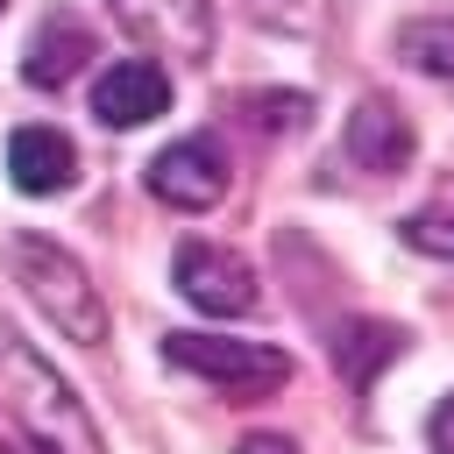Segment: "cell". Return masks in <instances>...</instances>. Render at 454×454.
Wrapping results in <instances>:
<instances>
[{"instance_id": "1", "label": "cell", "mask_w": 454, "mask_h": 454, "mask_svg": "<svg viewBox=\"0 0 454 454\" xmlns=\"http://www.w3.org/2000/svg\"><path fill=\"white\" fill-rule=\"evenodd\" d=\"M7 262H14V284L28 291V305L57 326V340H78V348L106 340V298L71 248H57L50 234H14Z\"/></svg>"}, {"instance_id": "2", "label": "cell", "mask_w": 454, "mask_h": 454, "mask_svg": "<svg viewBox=\"0 0 454 454\" xmlns=\"http://www.w3.org/2000/svg\"><path fill=\"white\" fill-rule=\"evenodd\" d=\"M163 362L227 390L234 404H255L291 383V355L270 340H227V333H163Z\"/></svg>"}, {"instance_id": "3", "label": "cell", "mask_w": 454, "mask_h": 454, "mask_svg": "<svg viewBox=\"0 0 454 454\" xmlns=\"http://www.w3.org/2000/svg\"><path fill=\"white\" fill-rule=\"evenodd\" d=\"M170 284H177L184 305L206 312V319H241V312H255V298H262L248 255H234V248H220V241H184L177 262H170Z\"/></svg>"}, {"instance_id": "4", "label": "cell", "mask_w": 454, "mask_h": 454, "mask_svg": "<svg viewBox=\"0 0 454 454\" xmlns=\"http://www.w3.org/2000/svg\"><path fill=\"white\" fill-rule=\"evenodd\" d=\"M106 14L156 57H177V64L213 57V0H106Z\"/></svg>"}, {"instance_id": "5", "label": "cell", "mask_w": 454, "mask_h": 454, "mask_svg": "<svg viewBox=\"0 0 454 454\" xmlns=\"http://www.w3.org/2000/svg\"><path fill=\"white\" fill-rule=\"evenodd\" d=\"M227 149L213 135H177L170 149H156L149 163V192L170 206V213H213L227 199Z\"/></svg>"}, {"instance_id": "6", "label": "cell", "mask_w": 454, "mask_h": 454, "mask_svg": "<svg viewBox=\"0 0 454 454\" xmlns=\"http://www.w3.org/2000/svg\"><path fill=\"white\" fill-rule=\"evenodd\" d=\"M0 355H7V376L28 390L21 397V411H28V426H35V440H50V447H78V454H92V426H85V411H78V397L28 355V348H14L7 333H0Z\"/></svg>"}, {"instance_id": "7", "label": "cell", "mask_w": 454, "mask_h": 454, "mask_svg": "<svg viewBox=\"0 0 454 454\" xmlns=\"http://www.w3.org/2000/svg\"><path fill=\"white\" fill-rule=\"evenodd\" d=\"M163 106H170V71H163L156 57H121V64H106L99 85H92V121H99V128H142V121H156Z\"/></svg>"}, {"instance_id": "8", "label": "cell", "mask_w": 454, "mask_h": 454, "mask_svg": "<svg viewBox=\"0 0 454 454\" xmlns=\"http://www.w3.org/2000/svg\"><path fill=\"white\" fill-rule=\"evenodd\" d=\"M340 149H348V163L355 170H369V177H390V170H404L411 163V149H419V135H411V121L383 99V92H369L355 114H348V128H340Z\"/></svg>"}, {"instance_id": "9", "label": "cell", "mask_w": 454, "mask_h": 454, "mask_svg": "<svg viewBox=\"0 0 454 454\" xmlns=\"http://www.w3.org/2000/svg\"><path fill=\"white\" fill-rule=\"evenodd\" d=\"M85 57H99L85 14L57 7V14L35 21V35H28V50H21V78H28L35 92H57V85H71V78L85 71Z\"/></svg>"}, {"instance_id": "10", "label": "cell", "mask_w": 454, "mask_h": 454, "mask_svg": "<svg viewBox=\"0 0 454 454\" xmlns=\"http://www.w3.org/2000/svg\"><path fill=\"white\" fill-rule=\"evenodd\" d=\"M7 170H14V184H21L28 199H50V192H71V177H78V149H71V135L28 121V128L7 135Z\"/></svg>"}, {"instance_id": "11", "label": "cell", "mask_w": 454, "mask_h": 454, "mask_svg": "<svg viewBox=\"0 0 454 454\" xmlns=\"http://www.w3.org/2000/svg\"><path fill=\"white\" fill-rule=\"evenodd\" d=\"M326 348H333V369H340L355 390H369L376 369L404 355V326H390V319H348V326H333Z\"/></svg>"}, {"instance_id": "12", "label": "cell", "mask_w": 454, "mask_h": 454, "mask_svg": "<svg viewBox=\"0 0 454 454\" xmlns=\"http://www.w3.org/2000/svg\"><path fill=\"white\" fill-rule=\"evenodd\" d=\"M397 57L419 64L426 78H447L454 85V21H404L397 28Z\"/></svg>"}, {"instance_id": "13", "label": "cell", "mask_w": 454, "mask_h": 454, "mask_svg": "<svg viewBox=\"0 0 454 454\" xmlns=\"http://www.w3.org/2000/svg\"><path fill=\"white\" fill-rule=\"evenodd\" d=\"M241 106H248V121H255L262 135H298V128H305V114H312V99H305V92H248Z\"/></svg>"}, {"instance_id": "14", "label": "cell", "mask_w": 454, "mask_h": 454, "mask_svg": "<svg viewBox=\"0 0 454 454\" xmlns=\"http://www.w3.org/2000/svg\"><path fill=\"white\" fill-rule=\"evenodd\" d=\"M404 241H411V248H426V255H454V220L419 213V220H404Z\"/></svg>"}, {"instance_id": "15", "label": "cell", "mask_w": 454, "mask_h": 454, "mask_svg": "<svg viewBox=\"0 0 454 454\" xmlns=\"http://www.w3.org/2000/svg\"><path fill=\"white\" fill-rule=\"evenodd\" d=\"M426 440H433V454H454V390L433 404V419H426Z\"/></svg>"}, {"instance_id": "16", "label": "cell", "mask_w": 454, "mask_h": 454, "mask_svg": "<svg viewBox=\"0 0 454 454\" xmlns=\"http://www.w3.org/2000/svg\"><path fill=\"white\" fill-rule=\"evenodd\" d=\"M234 454H298V440H284V433H248Z\"/></svg>"}, {"instance_id": "17", "label": "cell", "mask_w": 454, "mask_h": 454, "mask_svg": "<svg viewBox=\"0 0 454 454\" xmlns=\"http://www.w3.org/2000/svg\"><path fill=\"white\" fill-rule=\"evenodd\" d=\"M7 454H64V447H50V440H35V433H28V440H21V447H7Z\"/></svg>"}, {"instance_id": "18", "label": "cell", "mask_w": 454, "mask_h": 454, "mask_svg": "<svg viewBox=\"0 0 454 454\" xmlns=\"http://www.w3.org/2000/svg\"><path fill=\"white\" fill-rule=\"evenodd\" d=\"M0 14H7V0H0Z\"/></svg>"}]
</instances>
